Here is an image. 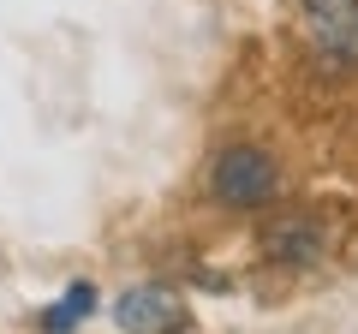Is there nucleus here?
<instances>
[{"mask_svg": "<svg viewBox=\"0 0 358 334\" xmlns=\"http://www.w3.org/2000/svg\"><path fill=\"white\" fill-rule=\"evenodd\" d=\"M209 185H215V197H221L227 209H257V203H268V197H275L281 173H275V155H268V150L239 143V150H221Z\"/></svg>", "mask_w": 358, "mask_h": 334, "instance_id": "obj_1", "label": "nucleus"}, {"mask_svg": "<svg viewBox=\"0 0 358 334\" xmlns=\"http://www.w3.org/2000/svg\"><path fill=\"white\" fill-rule=\"evenodd\" d=\"M305 36L329 66H358V0H299Z\"/></svg>", "mask_w": 358, "mask_h": 334, "instance_id": "obj_2", "label": "nucleus"}, {"mask_svg": "<svg viewBox=\"0 0 358 334\" xmlns=\"http://www.w3.org/2000/svg\"><path fill=\"white\" fill-rule=\"evenodd\" d=\"M114 322L126 334H179L192 322V310L173 286H131V293L114 298Z\"/></svg>", "mask_w": 358, "mask_h": 334, "instance_id": "obj_3", "label": "nucleus"}, {"mask_svg": "<svg viewBox=\"0 0 358 334\" xmlns=\"http://www.w3.org/2000/svg\"><path fill=\"white\" fill-rule=\"evenodd\" d=\"M322 245H329V233H322L317 215H275V221H268V233H263V251L275 263H293V269L317 263Z\"/></svg>", "mask_w": 358, "mask_h": 334, "instance_id": "obj_4", "label": "nucleus"}, {"mask_svg": "<svg viewBox=\"0 0 358 334\" xmlns=\"http://www.w3.org/2000/svg\"><path fill=\"white\" fill-rule=\"evenodd\" d=\"M90 305H96V286H84V281H78V286H72V293H66V298H60V305H54V310H48V317H42V334H72V328H78V322H84V317H90Z\"/></svg>", "mask_w": 358, "mask_h": 334, "instance_id": "obj_5", "label": "nucleus"}]
</instances>
